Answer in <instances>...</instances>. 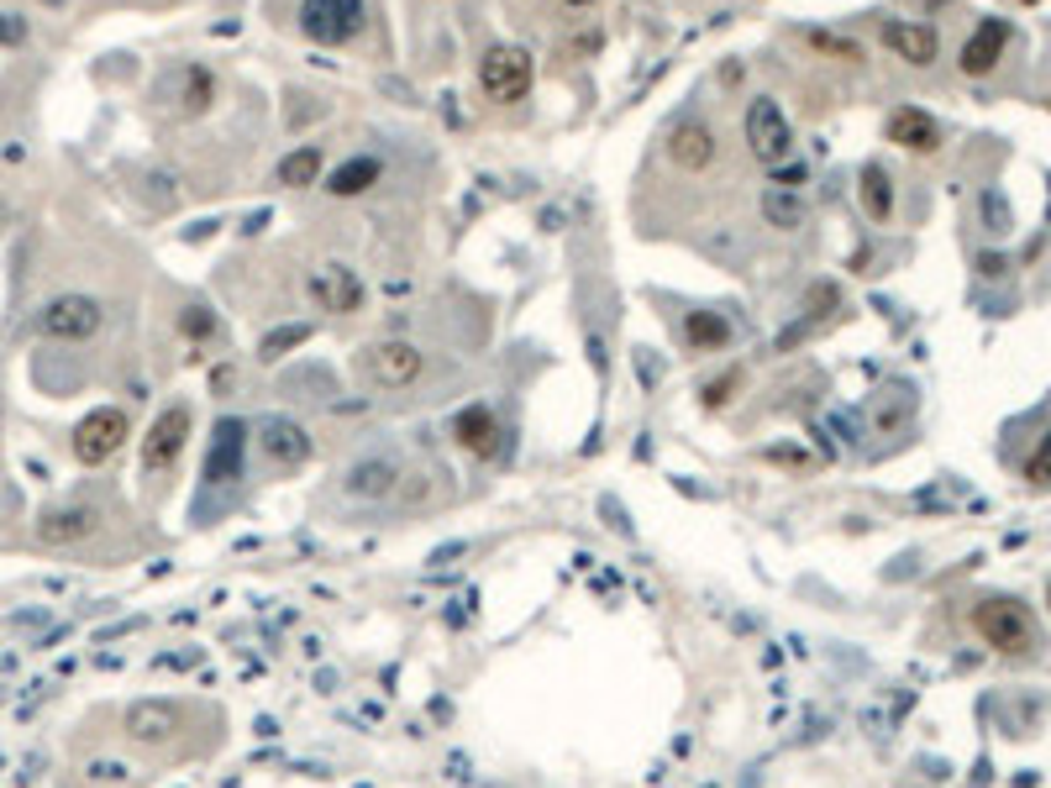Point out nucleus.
Returning <instances> with one entry per match:
<instances>
[{"mask_svg": "<svg viewBox=\"0 0 1051 788\" xmlns=\"http://www.w3.org/2000/svg\"><path fill=\"white\" fill-rule=\"evenodd\" d=\"M121 442H126V416L111 410V405H106V410H90L85 421L74 426V457H80L85 468L106 463V457H117Z\"/></svg>", "mask_w": 1051, "mask_h": 788, "instance_id": "39448f33", "label": "nucleus"}, {"mask_svg": "<svg viewBox=\"0 0 1051 788\" xmlns=\"http://www.w3.org/2000/svg\"><path fill=\"white\" fill-rule=\"evenodd\" d=\"M95 526H100V510H95V505H63V510H48V516L37 520V537L48 546H63V542L90 537Z\"/></svg>", "mask_w": 1051, "mask_h": 788, "instance_id": "2eb2a0df", "label": "nucleus"}, {"mask_svg": "<svg viewBox=\"0 0 1051 788\" xmlns=\"http://www.w3.org/2000/svg\"><path fill=\"white\" fill-rule=\"evenodd\" d=\"M126 730H132L137 741L169 736V730H180V704H132V715H126Z\"/></svg>", "mask_w": 1051, "mask_h": 788, "instance_id": "aec40b11", "label": "nucleus"}, {"mask_svg": "<svg viewBox=\"0 0 1051 788\" xmlns=\"http://www.w3.org/2000/svg\"><path fill=\"white\" fill-rule=\"evenodd\" d=\"M100 321H106V310L90 295H59L42 310V332L59 336V342H85V336L100 332Z\"/></svg>", "mask_w": 1051, "mask_h": 788, "instance_id": "423d86ee", "label": "nucleus"}, {"mask_svg": "<svg viewBox=\"0 0 1051 788\" xmlns=\"http://www.w3.org/2000/svg\"><path fill=\"white\" fill-rule=\"evenodd\" d=\"M883 42L909 63H931L936 59V32L926 22H883Z\"/></svg>", "mask_w": 1051, "mask_h": 788, "instance_id": "a211bd4d", "label": "nucleus"}, {"mask_svg": "<svg viewBox=\"0 0 1051 788\" xmlns=\"http://www.w3.org/2000/svg\"><path fill=\"white\" fill-rule=\"evenodd\" d=\"M668 158H673L679 169H689V174L710 169V158H716V132H710L705 122L673 126V137H668Z\"/></svg>", "mask_w": 1051, "mask_h": 788, "instance_id": "4468645a", "label": "nucleus"}, {"mask_svg": "<svg viewBox=\"0 0 1051 788\" xmlns=\"http://www.w3.org/2000/svg\"><path fill=\"white\" fill-rule=\"evenodd\" d=\"M184 442H190V405H169V410L152 421L148 442H143V468H148V473L174 468V457L184 453Z\"/></svg>", "mask_w": 1051, "mask_h": 788, "instance_id": "0eeeda50", "label": "nucleus"}, {"mask_svg": "<svg viewBox=\"0 0 1051 788\" xmlns=\"http://www.w3.org/2000/svg\"><path fill=\"white\" fill-rule=\"evenodd\" d=\"M889 143H900V148H915V152H931L941 143V126L926 116V111H915V106H904L889 116Z\"/></svg>", "mask_w": 1051, "mask_h": 788, "instance_id": "f3484780", "label": "nucleus"}, {"mask_svg": "<svg viewBox=\"0 0 1051 788\" xmlns=\"http://www.w3.org/2000/svg\"><path fill=\"white\" fill-rule=\"evenodd\" d=\"M180 85H184V111H195V116H200V111L210 106V90H216V85H210V74L190 63V69L180 74Z\"/></svg>", "mask_w": 1051, "mask_h": 788, "instance_id": "393cba45", "label": "nucleus"}, {"mask_svg": "<svg viewBox=\"0 0 1051 788\" xmlns=\"http://www.w3.org/2000/svg\"><path fill=\"white\" fill-rule=\"evenodd\" d=\"M310 295H316L321 310L347 316V310H358V305H363V279L353 269H342V263H327V269L310 279Z\"/></svg>", "mask_w": 1051, "mask_h": 788, "instance_id": "f8f14e48", "label": "nucleus"}, {"mask_svg": "<svg viewBox=\"0 0 1051 788\" xmlns=\"http://www.w3.org/2000/svg\"><path fill=\"white\" fill-rule=\"evenodd\" d=\"M810 42H815V48H820V53H841V59H863V48H857V42H841V37H831V32H815Z\"/></svg>", "mask_w": 1051, "mask_h": 788, "instance_id": "cd10ccee", "label": "nucleus"}, {"mask_svg": "<svg viewBox=\"0 0 1051 788\" xmlns=\"http://www.w3.org/2000/svg\"><path fill=\"white\" fill-rule=\"evenodd\" d=\"M736 384H742V373H721V379H716V384H710V390H705V405H710V410H716V405H725V399H731V390H736Z\"/></svg>", "mask_w": 1051, "mask_h": 788, "instance_id": "c85d7f7f", "label": "nucleus"}, {"mask_svg": "<svg viewBox=\"0 0 1051 788\" xmlns=\"http://www.w3.org/2000/svg\"><path fill=\"white\" fill-rule=\"evenodd\" d=\"M452 436L463 442V453L474 457H500V421L489 416V405H468V410H457L452 416Z\"/></svg>", "mask_w": 1051, "mask_h": 788, "instance_id": "ddd939ff", "label": "nucleus"}, {"mask_svg": "<svg viewBox=\"0 0 1051 788\" xmlns=\"http://www.w3.org/2000/svg\"><path fill=\"white\" fill-rule=\"evenodd\" d=\"M242 453H247V426L216 421V442H210V457H206V484L221 489L232 479H242Z\"/></svg>", "mask_w": 1051, "mask_h": 788, "instance_id": "6e6552de", "label": "nucleus"}, {"mask_svg": "<svg viewBox=\"0 0 1051 788\" xmlns=\"http://www.w3.org/2000/svg\"><path fill=\"white\" fill-rule=\"evenodd\" d=\"M684 336H689L699 353H716V347H725V342H731V327H725L716 310H694L689 321H684Z\"/></svg>", "mask_w": 1051, "mask_h": 788, "instance_id": "412c9836", "label": "nucleus"}, {"mask_svg": "<svg viewBox=\"0 0 1051 788\" xmlns=\"http://www.w3.org/2000/svg\"><path fill=\"white\" fill-rule=\"evenodd\" d=\"M863 206H868L872 221H889V211H894V184H889V174L878 163L863 169Z\"/></svg>", "mask_w": 1051, "mask_h": 788, "instance_id": "5701e85b", "label": "nucleus"}, {"mask_svg": "<svg viewBox=\"0 0 1051 788\" xmlns=\"http://www.w3.org/2000/svg\"><path fill=\"white\" fill-rule=\"evenodd\" d=\"M22 37H27V22H22L16 11H5V16H0V42H22Z\"/></svg>", "mask_w": 1051, "mask_h": 788, "instance_id": "c756f323", "label": "nucleus"}, {"mask_svg": "<svg viewBox=\"0 0 1051 788\" xmlns=\"http://www.w3.org/2000/svg\"><path fill=\"white\" fill-rule=\"evenodd\" d=\"M973 626L978 637L999 647V652H1030L1036 647V631H1030V615H1025L1015 600H983L973 610Z\"/></svg>", "mask_w": 1051, "mask_h": 788, "instance_id": "7ed1b4c3", "label": "nucleus"}, {"mask_svg": "<svg viewBox=\"0 0 1051 788\" xmlns=\"http://www.w3.org/2000/svg\"><path fill=\"white\" fill-rule=\"evenodd\" d=\"M747 148L757 163H768V169H783L789 158H794V126L783 116L779 100H751L747 106Z\"/></svg>", "mask_w": 1051, "mask_h": 788, "instance_id": "f257e3e1", "label": "nucleus"}, {"mask_svg": "<svg viewBox=\"0 0 1051 788\" xmlns=\"http://www.w3.org/2000/svg\"><path fill=\"white\" fill-rule=\"evenodd\" d=\"M1004 42H1010V27L1004 22H983L967 37V48H962V74H989L999 63V53H1004Z\"/></svg>", "mask_w": 1051, "mask_h": 788, "instance_id": "dca6fc26", "label": "nucleus"}, {"mask_svg": "<svg viewBox=\"0 0 1051 788\" xmlns=\"http://www.w3.org/2000/svg\"><path fill=\"white\" fill-rule=\"evenodd\" d=\"M301 27H305V37L321 42V48L353 42L363 32V0H305Z\"/></svg>", "mask_w": 1051, "mask_h": 788, "instance_id": "20e7f679", "label": "nucleus"}, {"mask_svg": "<svg viewBox=\"0 0 1051 788\" xmlns=\"http://www.w3.org/2000/svg\"><path fill=\"white\" fill-rule=\"evenodd\" d=\"M379 174H384V169H379V158H363V152H358V158H347L342 169H331L327 189L347 200V195H363V189H374V184H379Z\"/></svg>", "mask_w": 1051, "mask_h": 788, "instance_id": "6ab92c4d", "label": "nucleus"}, {"mask_svg": "<svg viewBox=\"0 0 1051 788\" xmlns=\"http://www.w3.org/2000/svg\"><path fill=\"white\" fill-rule=\"evenodd\" d=\"M368 373H374L384 390H405V384L420 379V353L411 342H379V347L368 353Z\"/></svg>", "mask_w": 1051, "mask_h": 788, "instance_id": "9b49d317", "label": "nucleus"}, {"mask_svg": "<svg viewBox=\"0 0 1051 788\" xmlns=\"http://www.w3.org/2000/svg\"><path fill=\"white\" fill-rule=\"evenodd\" d=\"M400 479H405V468L394 463V457H363V463H353L347 468V479H342V489L353 494V500H390V494H400Z\"/></svg>", "mask_w": 1051, "mask_h": 788, "instance_id": "1a4fd4ad", "label": "nucleus"}, {"mask_svg": "<svg viewBox=\"0 0 1051 788\" xmlns=\"http://www.w3.org/2000/svg\"><path fill=\"white\" fill-rule=\"evenodd\" d=\"M301 342H310V327H305V321H301V327H284V332H269V336H264V347H258V358L273 364V358H284V353H290V347H301Z\"/></svg>", "mask_w": 1051, "mask_h": 788, "instance_id": "a878e982", "label": "nucleus"}, {"mask_svg": "<svg viewBox=\"0 0 1051 788\" xmlns=\"http://www.w3.org/2000/svg\"><path fill=\"white\" fill-rule=\"evenodd\" d=\"M479 85H484V95L500 100V106L526 100V90H531V53H526V48H511V42L489 48L479 63Z\"/></svg>", "mask_w": 1051, "mask_h": 788, "instance_id": "f03ea898", "label": "nucleus"}, {"mask_svg": "<svg viewBox=\"0 0 1051 788\" xmlns=\"http://www.w3.org/2000/svg\"><path fill=\"white\" fill-rule=\"evenodd\" d=\"M258 447H264V457H269L273 468H301L305 457H310V436H305L295 421L269 416V421L258 426Z\"/></svg>", "mask_w": 1051, "mask_h": 788, "instance_id": "9d476101", "label": "nucleus"}, {"mask_svg": "<svg viewBox=\"0 0 1051 788\" xmlns=\"http://www.w3.org/2000/svg\"><path fill=\"white\" fill-rule=\"evenodd\" d=\"M762 216H768V226H783V232H799V226H805V206H799V195H789V189H768V195H762Z\"/></svg>", "mask_w": 1051, "mask_h": 788, "instance_id": "b1692460", "label": "nucleus"}, {"mask_svg": "<svg viewBox=\"0 0 1051 788\" xmlns=\"http://www.w3.org/2000/svg\"><path fill=\"white\" fill-rule=\"evenodd\" d=\"M180 332L184 336H210L216 332V316H210L206 305H190V310L180 316Z\"/></svg>", "mask_w": 1051, "mask_h": 788, "instance_id": "bb28decb", "label": "nucleus"}, {"mask_svg": "<svg viewBox=\"0 0 1051 788\" xmlns=\"http://www.w3.org/2000/svg\"><path fill=\"white\" fill-rule=\"evenodd\" d=\"M321 180V148H295L290 158H279V184L305 189V184Z\"/></svg>", "mask_w": 1051, "mask_h": 788, "instance_id": "4be33fe9", "label": "nucleus"}]
</instances>
